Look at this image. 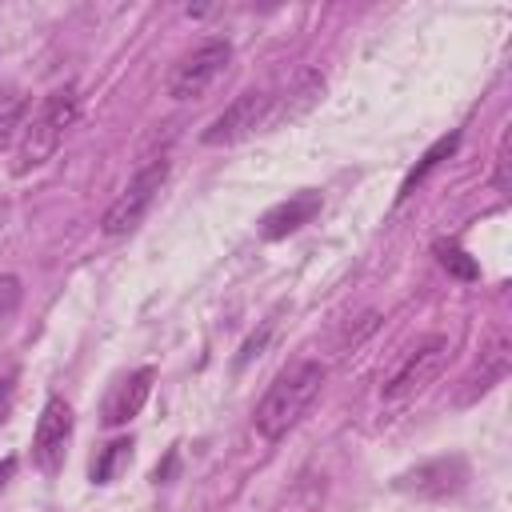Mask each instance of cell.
I'll return each instance as SVG.
<instances>
[{
	"instance_id": "cell-1",
	"label": "cell",
	"mask_w": 512,
	"mask_h": 512,
	"mask_svg": "<svg viewBox=\"0 0 512 512\" xmlns=\"http://www.w3.org/2000/svg\"><path fill=\"white\" fill-rule=\"evenodd\" d=\"M324 92V76L316 72H300L296 80H288L284 88H272V92H244L236 96L208 128H204V144L220 148V144H240L256 132H272L296 116H304Z\"/></svg>"
},
{
	"instance_id": "cell-2",
	"label": "cell",
	"mask_w": 512,
	"mask_h": 512,
	"mask_svg": "<svg viewBox=\"0 0 512 512\" xmlns=\"http://www.w3.org/2000/svg\"><path fill=\"white\" fill-rule=\"evenodd\" d=\"M320 388H324V364L320 360H296V364H288L272 380V388L264 392V400L256 404V432L264 440H280L284 432H292L304 420V412L316 404Z\"/></svg>"
},
{
	"instance_id": "cell-3",
	"label": "cell",
	"mask_w": 512,
	"mask_h": 512,
	"mask_svg": "<svg viewBox=\"0 0 512 512\" xmlns=\"http://www.w3.org/2000/svg\"><path fill=\"white\" fill-rule=\"evenodd\" d=\"M76 112H80V96H76L72 84L48 92V96L40 100L36 116L24 120V132H20V144H16V164H12V172H16V176H28L32 168L48 164V160L56 156L64 132L76 124Z\"/></svg>"
},
{
	"instance_id": "cell-4",
	"label": "cell",
	"mask_w": 512,
	"mask_h": 512,
	"mask_svg": "<svg viewBox=\"0 0 512 512\" xmlns=\"http://www.w3.org/2000/svg\"><path fill=\"white\" fill-rule=\"evenodd\" d=\"M164 180H168V160H148V164L124 184V192L108 204V212H104V220H100L104 236H128V232H136L140 220L148 216L152 200L160 196Z\"/></svg>"
},
{
	"instance_id": "cell-5",
	"label": "cell",
	"mask_w": 512,
	"mask_h": 512,
	"mask_svg": "<svg viewBox=\"0 0 512 512\" xmlns=\"http://www.w3.org/2000/svg\"><path fill=\"white\" fill-rule=\"evenodd\" d=\"M228 60H232V44L228 40L212 36V40L196 44L192 52H184L172 64V72H168V96L172 100H196V96H204L224 76Z\"/></svg>"
},
{
	"instance_id": "cell-6",
	"label": "cell",
	"mask_w": 512,
	"mask_h": 512,
	"mask_svg": "<svg viewBox=\"0 0 512 512\" xmlns=\"http://www.w3.org/2000/svg\"><path fill=\"white\" fill-rule=\"evenodd\" d=\"M444 364H448V336H424V340H416L404 352V360L396 364V372L388 376L384 400H408V396L424 392L440 376Z\"/></svg>"
},
{
	"instance_id": "cell-7",
	"label": "cell",
	"mask_w": 512,
	"mask_h": 512,
	"mask_svg": "<svg viewBox=\"0 0 512 512\" xmlns=\"http://www.w3.org/2000/svg\"><path fill=\"white\" fill-rule=\"evenodd\" d=\"M68 440H72V408H68V400L48 396L44 408H40L36 432H32V460L44 476H56L64 468Z\"/></svg>"
},
{
	"instance_id": "cell-8",
	"label": "cell",
	"mask_w": 512,
	"mask_h": 512,
	"mask_svg": "<svg viewBox=\"0 0 512 512\" xmlns=\"http://www.w3.org/2000/svg\"><path fill=\"white\" fill-rule=\"evenodd\" d=\"M464 484H468V460H464V456H436V460H424V464H416L412 472L396 476V488H400V492H412V496H420V500L456 496Z\"/></svg>"
},
{
	"instance_id": "cell-9",
	"label": "cell",
	"mask_w": 512,
	"mask_h": 512,
	"mask_svg": "<svg viewBox=\"0 0 512 512\" xmlns=\"http://www.w3.org/2000/svg\"><path fill=\"white\" fill-rule=\"evenodd\" d=\"M152 380H156V372H152V368H136V372L120 376V380L108 388L104 404H100V420H104L108 428L128 424V420L144 408V400H148V392H152Z\"/></svg>"
},
{
	"instance_id": "cell-10",
	"label": "cell",
	"mask_w": 512,
	"mask_h": 512,
	"mask_svg": "<svg viewBox=\"0 0 512 512\" xmlns=\"http://www.w3.org/2000/svg\"><path fill=\"white\" fill-rule=\"evenodd\" d=\"M320 212V192H296V196H288V200H280L276 208H268L264 212V220H260V236L264 240H284V236H292V232H300L304 224H312V216Z\"/></svg>"
},
{
	"instance_id": "cell-11",
	"label": "cell",
	"mask_w": 512,
	"mask_h": 512,
	"mask_svg": "<svg viewBox=\"0 0 512 512\" xmlns=\"http://www.w3.org/2000/svg\"><path fill=\"white\" fill-rule=\"evenodd\" d=\"M504 372H508V336H496L484 352H480V360H476V368H472V376L464 380L468 388L460 392V400L468 404V400H476V396H484L492 384H500L504 380Z\"/></svg>"
},
{
	"instance_id": "cell-12",
	"label": "cell",
	"mask_w": 512,
	"mask_h": 512,
	"mask_svg": "<svg viewBox=\"0 0 512 512\" xmlns=\"http://www.w3.org/2000/svg\"><path fill=\"white\" fill-rule=\"evenodd\" d=\"M128 460H132V440H128V436H120V440L104 444V448L96 452L92 468H88L92 484H112V480H116V476L128 468Z\"/></svg>"
},
{
	"instance_id": "cell-13",
	"label": "cell",
	"mask_w": 512,
	"mask_h": 512,
	"mask_svg": "<svg viewBox=\"0 0 512 512\" xmlns=\"http://www.w3.org/2000/svg\"><path fill=\"white\" fill-rule=\"evenodd\" d=\"M28 120V96L20 88H0V152L24 132Z\"/></svg>"
},
{
	"instance_id": "cell-14",
	"label": "cell",
	"mask_w": 512,
	"mask_h": 512,
	"mask_svg": "<svg viewBox=\"0 0 512 512\" xmlns=\"http://www.w3.org/2000/svg\"><path fill=\"white\" fill-rule=\"evenodd\" d=\"M456 144H460V132L440 136V140H436V144H432V148L420 156V164H416V168L404 176V184H400V200H404V196H408V192H412V188H416V184H420V180H424V176H428V172H432V168H436L444 156H452V148H456Z\"/></svg>"
},
{
	"instance_id": "cell-15",
	"label": "cell",
	"mask_w": 512,
	"mask_h": 512,
	"mask_svg": "<svg viewBox=\"0 0 512 512\" xmlns=\"http://www.w3.org/2000/svg\"><path fill=\"white\" fill-rule=\"evenodd\" d=\"M436 252H440V264H444L452 276H460V280H476V276H480V264H476L464 248H456V244H436Z\"/></svg>"
},
{
	"instance_id": "cell-16",
	"label": "cell",
	"mask_w": 512,
	"mask_h": 512,
	"mask_svg": "<svg viewBox=\"0 0 512 512\" xmlns=\"http://www.w3.org/2000/svg\"><path fill=\"white\" fill-rule=\"evenodd\" d=\"M272 328H276V320H264V328H260V332H252V336L244 340V348H240V360H236V364H248L252 356H260V352H264V344H268V336H272Z\"/></svg>"
},
{
	"instance_id": "cell-17",
	"label": "cell",
	"mask_w": 512,
	"mask_h": 512,
	"mask_svg": "<svg viewBox=\"0 0 512 512\" xmlns=\"http://www.w3.org/2000/svg\"><path fill=\"white\" fill-rule=\"evenodd\" d=\"M12 384H16L12 376H4V380H0V424H4V416H8V408H12V392H16Z\"/></svg>"
},
{
	"instance_id": "cell-18",
	"label": "cell",
	"mask_w": 512,
	"mask_h": 512,
	"mask_svg": "<svg viewBox=\"0 0 512 512\" xmlns=\"http://www.w3.org/2000/svg\"><path fill=\"white\" fill-rule=\"evenodd\" d=\"M12 472H16V460H12V456H4V460H0V492L8 488V480H12Z\"/></svg>"
}]
</instances>
